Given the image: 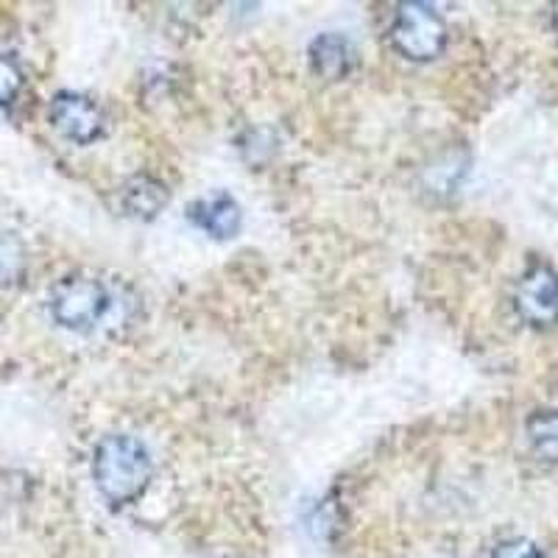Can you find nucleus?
Segmentation results:
<instances>
[{
	"label": "nucleus",
	"instance_id": "nucleus-7",
	"mask_svg": "<svg viewBox=\"0 0 558 558\" xmlns=\"http://www.w3.org/2000/svg\"><path fill=\"white\" fill-rule=\"evenodd\" d=\"M121 209L123 216L129 218H140V221H148V218H157L162 209H166L168 198V187L159 179L154 177H134L129 179L126 184L121 187Z\"/></svg>",
	"mask_w": 558,
	"mask_h": 558
},
{
	"label": "nucleus",
	"instance_id": "nucleus-9",
	"mask_svg": "<svg viewBox=\"0 0 558 558\" xmlns=\"http://www.w3.org/2000/svg\"><path fill=\"white\" fill-rule=\"evenodd\" d=\"M26 243L20 241V235L0 229V288L14 286L23 271H26Z\"/></svg>",
	"mask_w": 558,
	"mask_h": 558
},
{
	"label": "nucleus",
	"instance_id": "nucleus-8",
	"mask_svg": "<svg viewBox=\"0 0 558 558\" xmlns=\"http://www.w3.org/2000/svg\"><path fill=\"white\" fill-rule=\"evenodd\" d=\"M311 64L322 78L338 82L355 68V45L343 34H322L311 43Z\"/></svg>",
	"mask_w": 558,
	"mask_h": 558
},
{
	"label": "nucleus",
	"instance_id": "nucleus-1",
	"mask_svg": "<svg viewBox=\"0 0 558 558\" xmlns=\"http://www.w3.org/2000/svg\"><path fill=\"white\" fill-rule=\"evenodd\" d=\"M151 475V452L137 436L112 433L98 441L96 452H93V481L104 500H109L112 506H129L143 497Z\"/></svg>",
	"mask_w": 558,
	"mask_h": 558
},
{
	"label": "nucleus",
	"instance_id": "nucleus-10",
	"mask_svg": "<svg viewBox=\"0 0 558 558\" xmlns=\"http://www.w3.org/2000/svg\"><path fill=\"white\" fill-rule=\"evenodd\" d=\"M527 438L533 450L545 458H558V411H536L527 418Z\"/></svg>",
	"mask_w": 558,
	"mask_h": 558
},
{
	"label": "nucleus",
	"instance_id": "nucleus-12",
	"mask_svg": "<svg viewBox=\"0 0 558 558\" xmlns=\"http://www.w3.org/2000/svg\"><path fill=\"white\" fill-rule=\"evenodd\" d=\"M492 558H545V553L533 545L531 539H508L495 547Z\"/></svg>",
	"mask_w": 558,
	"mask_h": 558
},
{
	"label": "nucleus",
	"instance_id": "nucleus-4",
	"mask_svg": "<svg viewBox=\"0 0 558 558\" xmlns=\"http://www.w3.org/2000/svg\"><path fill=\"white\" fill-rule=\"evenodd\" d=\"M514 307L520 318L536 330H547L558 324V271L536 263L522 274L514 293Z\"/></svg>",
	"mask_w": 558,
	"mask_h": 558
},
{
	"label": "nucleus",
	"instance_id": "nucleus-13",
	"mask_svg": "<svg viewBox=\"0 0 558 558\" xmlns=\"http://www.w3.org/2000/svg\"><path fill=\"white\" fill-rule=\"evenodd\" d=\"M553 26H556V34H558V3L553 7Z\"/></svg>",
	"mask_w": 558,
	"mask_h": 558
},
{
	"label": "nucleus",
	"instance_id": "nucleus-5",
	"mask_svg": "<svg viewBox=\"0 0 558 558\" xmlns=\"http://www.w3.org/2000/svg\"><path fill=\"white\" fill-rule=\"evenodd\" d=\"M53 129L62 134L64 140L76 143V146H89L98 137H104L107 129V118H104L101 107L93 98L82 96V93H59L48 109Z\"/></svg>",
	"mask_w": 558,
	"mask_h": 558
},
{
	"label": "nucleus",
	"instance_id": "nucleus-3",
	"mask_svg": "<svg viewBox=\"0 0 558 558\" xmlns=\"http://www.w3.org/2000/svg\"><path fill=\"white\" fill-rule=\"evenodd\" d=\"M393 51L402 53L411 62H430L441 57L447 48V23L445 17L427 3L408 0L397 7L391 26Z\"/></svg>",
	"mask_w": 558,
	"mask_h": 558
},
{
	"label": "nucleus",
	"instance_id": "nucleus-6",
	"mask_svg": "<svg viewBox=\"0 0 558 558\" xmlns=\"http://www.w3.org/2000/svg\"><path fill=\"white\" fill-rule=\"evenodd\" d=\"M187 221L193 227H198L202 232H207L209 238H218V241H229L232 235H238L241 229V204L229 193H213V196H204L198 202H193L187 207Z\"/></svg>",
	"mask_w": 558,
	"mask_h": 558
},
{
	"label": "nucleus",
	"instance_id": "nucleus-11",
	"mask_svg": "<svg viewBox=\"0 0 558 558\" xmlns=\"http://www.w3.org/2000/svg\"><path fill=\"white\" fill-rule=\"evenodd\" d=\"M20 87H23V73L17 64L9 57H0V107H7L17 98Z\"/></svg>",
	"mask_w": 558,
	"mask_h": 558
},
{
	"label": "nucleus",
	"instance_id": "nucleus-2",
	"mask_svg": "<svg viewBox=\"0 0 558 558\" xmlns=\"http://www.w3.org/2000/svg\"><path fill=\"white\" fill-rule=\"evenodd\" d=\"M112 311V293L96 277H64L51 288L48 313L53 322L70 332H93Z\"/></svg>",
	"mask_w": 558,
	"mask_h": 558
}]
</instances>
